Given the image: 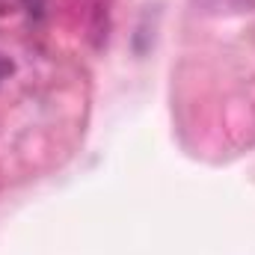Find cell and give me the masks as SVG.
<instances>
[{
  "instance_id": "3",
  "label": "cell",
  "mask_w": 255,
  "mask_h": 255,
  "mask_svg": "<svg viewBox=\"0 0 255 255\" xmlns=\"http://www.w3.org/2000/svg\"><path fill=\"white\" fill-rule=\"evenodd\" d=\"M12 68H15V65H12V60H9L6 54H0V83H3V80L12 74Z\"/></svg>"
},
{
  "instance_id": "1",
  "label": "cell",
  "mask_w": 255,
  "mask_h": 255,
  "mask_svg": "<svg viewBox=\"0 0 255 255\" xmlns=\"http://www.w3.org/2000/svg\"><path fill=\"white\" fill-rule=\"evenodd\" d=\"M205 15H241L253 12L255 0H193Z\"/></svg>"
},
{
  "instance_id": "2",
  "label": "cell",
  "mask_w": 255,
  "mask_h": 255,
  "mask_svg": "<svg viewBox=\"0 0 255 255\" xmlns=\"http://www.w3.org/2000/svg\"><path fill=\"white\" fill-rule=\"evenodd\" d=\"M24 9H27L33 18H42V12H45V0H24Z\"/></svg>"
}]
</instances>
